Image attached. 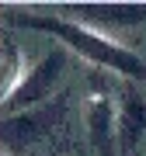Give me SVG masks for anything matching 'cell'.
Returning <instances> with one entry per match:
<instances>
[{
  "mask_svg": "<svg viewBox=\"0 0 146 156\" xmlns=\"http://www.w3.org/2000/svg\"><path fill=\"white\" fill-rule=\"evenodd\" d=\"M24 73H28V66H24V59H21V49H17L14 42L0 38V108H4L7 97L17 90Z\"/></svg>",
  "mask_w": 146,
  "mask_h": 156,
  "instance_id": "obj_7",
  "label": "cell"
},
{
  "mask_svg": "<svg viewBox=\"0 0 146 156\" xmlns=\"http://www.w3.org/2000/svg\"><path fill=\"white\" fill-rule=\"evenodd\" d=\"M52 115L49 108H38V111H24V115H0V153H24L31 149L35 142L49 132Z\"/></svg>",
  "mask_w": 146,
  "mask_h": 156,
  "instance_id": "obj_4",
  "label": "cell"
},
{
  "mask_svg": "<svg viewBox=\"0 0 146 156\" xmlns=\"http://www.w3.org/2000/svg\"><path fill=\"white\" fill-rule=\"evenodd\" d=\"M0 156H11V153H0Z\"/></svg>",
  "mask_w": 146,
  "mask_h": 156,
  "instance_id": "obj_8",
  "label": "cell"
},
{
  "mask_svg": "<svg viewBox=\"0 0 146 156\" xmlns=\"http://www.w3.org/2000/svg\"><path fill=\"white\" fill-rule=\"evenodd\" d=\"M87 132H90V142L104 156H115L118 128H115V97H111V90L97 87L87 97Z\"/></svg>",
  "mask_w": 146,
  "mask_h": 156,
  "instance_id": "obj_6",
  "label": "cell"
},
{
  "mask_svg": "<svg viewBox=\"0 0 146 156\" xmlns=\"http://www.w3.org/2000/svg\"><path fill=\"white\" fill-rule=\"evenodd\" d=\"M63 76H66V52L52 49L45 59H38L35 66H28V73L21 76L17 90L7 97V104L0 108V115H24V111L45 108V101L59 90Z\"/></svg>",
  "mask_w": 146,
  "mask_h": 156,
  "instance_id": "obj_2",
  "label": "cell"
},
{
  "mask_svg": "<svg viewBox=\"0 0 146 156\" xmlns=\"http://www.w3.org/2000/svg\"><path fill=\"white\" fill-rule=\"evenodd\" d=\"M115 128H118V142L125 153L136 149L139 139L146 135V97L132 83H125L115 97Z\"/></svg>",
  "mask_w": 146,
  "mask_h": 156,
  "instance_id": "obj_5",
  "label": "cell"
},
{
  "mask_svg": "<svg viewBox=\"0 0 146 156\" xmlns=\"http://www.w3.org/2000/svg\"><path fill=\"white\" fill-rule=\"evenodd\" d=\"M24 24L42 31V35L59 38L63 49H70L73 56H80L90 66L115 73V76H125L129 83H146V62L132 49H125L118 38H108V35L84 28V24L70 21V17H59V14H24Z\"/></svg>",
  "mask_w": 146,
  "mask_h": 156,
  "instance_id": "obj_1",
  "label": "cell"
},
{
  "mask_svg": "<svg viewBox=\"0 0 146 156\" xmlns=\"http://www.w3.org/2000/svg\"><path fill=\"white\" fill-rule=\"evenodd\" d=\"M59 17H70V21L84 24V28H94L101 35H118V31H132L146 24V7H132V4H90V7H59Z\"/></svg>",
  "mask_w": 146,
  "mask_h": 156,
  "instance_id": "obj_3",
  "label": "cell"
}]
</instances>
